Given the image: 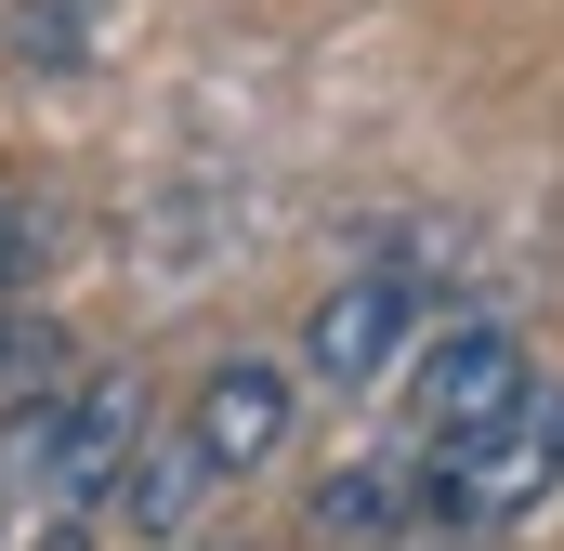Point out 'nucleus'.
<instances>
[{"label": "nucleus", "mask_w": 564, "mask_h": 551, "mask_svg": "<svg viewBox=\"0 0 564 551\" xmlns=\"http://www.w3.org/2000/svg\"><path fill=\"white\" fill-rule=\"evenodd\" d=\"M289 420H302V381H289L276 355H224V368L184 395V433H197V460H210L224 486H250V473L276 460Z\"/></svg>", "instance_id": "5"}, {"label": "nucleus", "mask_w": 564, "mask_h": 551, "mask_svg": "<svg viewBox=\"0 0 564 551\" xmlns=\"http://www.w3.org/2000/svg\"><path fill=\"white\" fill-rule=\"evenodd\" d=\"M13 263H26V210L0 197V289H13Z\"/></svg>", "instance_id": "10"}, {"label": "nucleus", "mask_w": 564, "mask_h": 551, "mask_svg": "<svg viewBox=\"0 0 564 551\" xmlns=\"http://www.w3.org/2000/svg\"><path fill=\"white\" fill-rule=\"evenodd\" d=\"M132 446H144V381H132V368H93V381H66L53 408L13 420L0 473H13V486L53 512V526H79V512H106V499H119Z\"/></svg>", "instance_id": "2"}, {"label": "nucleus", "mask_w": 564, "mask_h": 551, "mask_svg": "<svg viewBox=\"0 0 564 551\" xmlns=\"http://www.w3.org/2000/svg\"><path fill=\"white\" fill-rule=\"evenodd\" d=\"M106 53V0H26L13 13V66H93Z\"/></svg>", "instance_id": "8"}, {"label": "nucleus", "mask_w": 564, "mask_h": 551, "mask_svg": "<svg viewBox=\"0 0 564 551\" xmlns=\"http://www.w3.org/2000/svg\"><path fill=\"white\" fill-rule=\"evenodd\" d=\"M525 381H539V355H525L512 315H446V328H421V355H408V446L486 433Z\"/></svg>", "instance_id": "4"}, {"label": "nucleus", "mask_w": 564, "mask_h": 551, "mask_svg": "<svg viewBox=\"0 0 564 551\" xmlns=\"http://www.w3.org/2000/svg\"><path fill=\"white\" fill-rule=\"evenodd\" d=\"M40 342H53V328H40V315L0 289V381H26V368H40Z\"/></svg>", "instance_id": "9"}, {"label": "nucleus", "mask_w": 564, "mask_h": 551, "mask_svg": "<svg viewBox=\"0 0 564 551\" xmlns=\"http://www.w3.org/2000/svg\"><path fill=\"white\" fill-rule=\"evenodd\" d=\"M302 526H315V551H394L408 526H421V473H408V446L328 473V486L302 499Z\"/></svg>", "instance_id": "6"}, {"label": "nucleus", "mask_w": 564, "mask_h": 551, "mask_svg": "<svg viewBox=\"0 0 564 551\" xmlns=\"http://www.w3.org/2000/svg\"><path fill=\"white\" fill-rule=\"evenodd\" d=\"M408 473H421V539H499V526H525V512L564 486V408L525 381L486 433L408 446Z\"/></svg>", "instance_id": "1"}, {"label": "nucleus", "mask_w": 564, "mask_h": 551, "mask_svg": "<svg viewBox=\"0 0 564 551\" xmlns=\"http://www.w3.org/2000/svg\"><path fill=\"white\" fill-rule=\"evenodd\" d=\"M421 328H433V276L421 263H368L302 315V381L315 395H368V381H394L421 355Z\"/></svg>", "instance_id": "3"}, {"label": "nucleus", "mask_w": 564, "mask_h": 551, "mask_svg": "<svg viewBox=\"0 0 564 551\" xmlns=\"http://www.w3.org/2000/svg\"><path fill=\"white\" fill-rule=\"evenodd\" d=\"M210 499H224V473L197 460V433H184V420H171V433L144 420V446H132V473H119V499H106V512H119L132 539H158V551H171L197 512H210Z\"/></svg>", "instance_id": "7"}, {"label": "nucleus", "mask_w": 564, "mask_h": 551, "mask_svg": "<svg viewBox=\"0 0 564 551\" xmlns=\"http://www.w3.org/2000/svg\"><path fill=\"white\" fill-rule=\"evenodd\" d=\"M394 551H408V539H394Z\"/></svg>", "instance_id": "11"}]
</instances>
